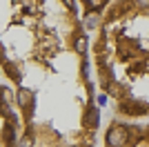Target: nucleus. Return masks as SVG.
Returning a JSON list of instances; mask_svg holds the SVG:
<instances>
[{"mask_svg":"<svg viewBox=\"0 0 149 147\" xmlns=\"http://www.w3.org/2000/svg\"><path fill=\"white\" fill-rule=\"evenodd\" d=\"M98 83L118 116L149 123V0H113L93 40Z\"/></svg>","mask_w":149,"mask_h":147,"instance_id":"nucleus-1","label":"nucleus"}]
</instances>
